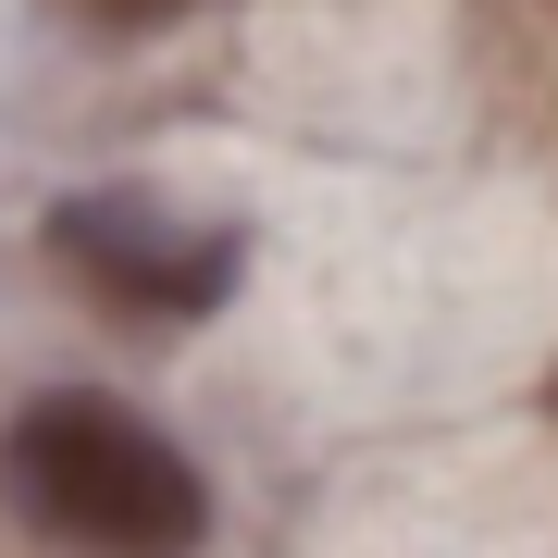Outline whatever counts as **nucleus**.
Listing matches in <instances>:
<instances>
[{
    "label": "nucleus",
    "mask_w": 558,
    "mask_h": 558,
    "mask_svg": "<svg viewBox=\"0 0 558 558\" xmlns=\"http://www.w3.org/2000/svg\"><path fill=\"white\" fill-rule=\"evenodd\" d=\"M0 509L75 558H199L211 534L199 459L112 398H25L0 422Z\"/></svg>",
    "instance_id": "obj_1"
},
{
    "label": "nucleus",
    "mask_w": 558,
    "mask_h": 558,
    "mask_svg": "<svg viewBox=\"0 0 558 558\" xmlns=\"http://www.w3.org/2000/svg\"><path fill=\"white\" fill-rule=\"evenodd\" d=\"M50 248H62V274H75L87 299H112L137 323H199L223 286H236V236H223V223H174L161 199H112V186L62 199Z\"/></svg>",
    "instance_id": "obj_2"
},
{
    "label": "nucleus",
    "mask_w": 558,
    "mask_h": 558,
    "mask_svg": "<svg viewBox=\"0 0 558 558\" xmlns=\"http://www.w3.org/2000/svg\"><path fill=\"white\" fill-rule=\"evenodd\" d=\"M174 13H199V0H100V25H174Z\"/></svg>",
    "instance_id": "obj_3"
}]
</instances>
